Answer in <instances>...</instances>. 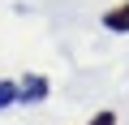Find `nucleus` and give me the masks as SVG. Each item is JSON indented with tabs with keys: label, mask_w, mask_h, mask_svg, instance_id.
I'll use <instances>...</instances> for the list:
<instances>
[{
	"label": "nucleus",
	"mask_w": 129,
	"mask_h": 125,
	"mask_svg": "<svg viewBox=\"0 0 129 125\" xmlns=\"http://www.w3.org/2000/svg\"><path fill=\"white\" fill-rule=\"evenodd\" d=\"M47 91H52V86H47L43 73H26L22 86H17V99H22V104H39V99H47Z\"/></svg>",
	"instance_id": "1"
},
{
	"label": "nucleus",
	"mask_w": 129,
	"mask_h": 125,
	"mask_svg": "<svg viewBox=\"0 0 129 125\" xmlns=\"http://www.w3.org/2000/svg\"><path fill=\"white\" fill-rule=\"evenodd\" d=\"M103 26H108V30H116V35H129V5L108 9V13H103Z\"/></svg>",
	"instance_id": "2"
},
{
	"label": "nucleus",
	"mask_w": 129,
	"mask_h": 125,
	"mask_svg": "<svg viewBox=\"0 0 129 125\" xmlns=\"http://www.w3.org/2000/svg\"><path fill=\"white\" fill-rule=\"evenodd\" d=\"M17 104V82H0V108Z\"/></svg>",
	"instance_id": "3"
},
{
	"label": "nucleus",
	"mask_w": 129,
	"mask_h": 125,
	"mask_svg": "<svg viewBox=\"0 0 129 125\" xmlns=\"http://www.w3.org/2000/svg\"><path fill=\"white\" fill-rule=\"evenodd\" d=\"M86 125H116V112H95Z\"/></svg>",
	"instance_id": "4"
}]
</instances>
